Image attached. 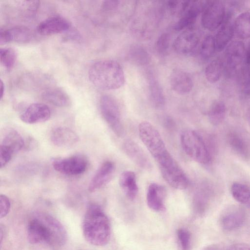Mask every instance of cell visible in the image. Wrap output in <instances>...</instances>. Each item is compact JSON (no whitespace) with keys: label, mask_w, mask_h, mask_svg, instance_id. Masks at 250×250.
Wrapping results in <instances>:
<instances>
[{"label":"cell","mask_w":250,"mask_h":250,"mask_svg":"<svg viewBox=\"0 0 250 250\" xmlns=\"http://www.w3.org/2000/svg\"><path fill=\"white\" fill-rule=\"evenodd\" d=\"M138 130L141 141L158 164L160 171L177 164L167 149L159 132L151 123L141 122Z\"/></svg>","instance_id":"cell-3"},{"label":"cell","mask_w":250,"mask_h":250,"mask_svg":"<svg viewBox=\"0 0 250 250\" xmlns=\"http://www.w3.org/2000/svg\"><path fill=\"white\" fill-rule=\"evenodd\" d=\"M225 16V8L222 1H207L202 11V24L208 30H215L221 26Z\"/></svg>","instance_id":"cell-7"},{"label":"cell","mask_w":250,"mask_h":250,"mask_svg":"<svg viewBox=\"0 0 250 250\" xmlns=\"http://www.w3.org/2000/svg\"><path fill=\"white\" fill-rule=\"evenodd\" d=\"M216 49L214 38L208 35L203 41L200 48V54L205 59L211 58Z\"/></svg>","instance_id":"cell-32"},{"label":"cell","mask_w":250,"mask_h":250,"mask_svg":"<svg viewBox=\"0 0 250 250\" xmlns=\"http://www.w3.org/2000/svg\"><path fill=\"white\" fill-rule=\"evenodd\" d=\"M123 148L127 156L138 167L146 170L152 169V164L144 151L134 141L126 140Z\"/></svg>","instance_id":"cell-11"},{"label":"cell","mask_w":250,"mask_h":250,"mask_svg":"<svg viewBox=\"0 0 250 250\" xmlns=\"http://www.w3.org/2000/svg\"><path fill=\"white\" fill-rule=\"evenodd\" d=\"M226 113L225 104L221 101H215L210 106L208 111V119L212 125H217L224 121Z\"/></svg>","instance_id":"cell-27"},{"label":"cell","mask_w":250,"mask_h":250,"mask_svg":"<svg viewBox=\"0 0 250 250\" xmlns=\"http://www.w3.org/2000/svg\"><path fill=\"white\" fill-rule=\"evenodd\" d=\"M118 0H105L102 4V8L104 11H110L116 10L119 5Z\"/></svg>","instance_id":"cell-36"},{"label":"cell","mask_w":250,"mask_h":250,"mask_svg":"<svg viewBox=\"0 0 250 250\" xmlns=\"http://www.w3.org/2000/svg\"><path fill=\"white\" fill-rule=\"evenodd\" d=\"M128 57L130 61L138 65H145L150 61L147 52L142 47L138 45L132 46L129 50Z\"/></svg>","instance_id":"cell-30"},{"label":"cell","mask_w":250,"mask_h":250,"mask_svg":"<svg viewBox=\"0 0 250 250\" xmlns=\"http://www.w3.org/2000/svg\"><path fill=\"white\" fill-rule=\"evenodd\" d=\"M82 229L86 240L93 245L104 246L110 240L109 221L98 205L91 204L88 206L83 219Z\"/></svg>","instance_id":"cell-1"},{"label":"cell","mask_w":250,"mask_h":250,"mask_svg":"<svg viewBox=\"0 0 250 250\" xmlns=\"http://www.w3.org/2000/svg\"><path fill=\"white\" fill-rule=\"evenodd\" d=\"M4 84L2 82V81L1 80L0 82V99H1L4 95Z\"/></svg>","instance_id":"cell-41"},{"label":"cell","mask_w":250,"mask_h":250,"mask_svg":"<svg viewBox=\"0 0 250 250\" xmlns=\"http://www.w3.org/2000/svg\"><path fill=\"white\" fill-rule=\"evenodd\" d=\"M180 141L184 151L191 159L202 164L209 163V152L204 140L195 131L189 129L183 131Z\"/></svg>","instance_id":"cell-5"},{"label":"cell","mask_w":250,"mask_h":250,"mask_svg":"<svg viewBox=\"0 0 250 250\" xmlns=\"http://www.w3.org/2000/svg\"><path fill=\"white\" fill-rule=\"evenodd\" d=\"M199 41L198 34L192 28H188L177 36L173 42V47L177 53L186 55L195 49Z\"/></svg>","instance_id":"cell-10"},{"label":"cell","mask_w":250,"mask_h":250,"mask_svg":"<svg viewBox=\"0 0 250 250\" xmlns=\"http://www.w3.org/2000/svg\"><path fill=\"white\" fill-rule=\"evenodd\" d=\"M119 183L125 195L130 200H134L138 192L135 173L130 170L124 171L120 175Z\"/></svg>","instance_id":"cell-23"},{"label":"cell","mask_w":250,"mask_h":250,"mask_svg":"<svg viewBox=\"0 0 250 250\" xmlns=\"http://www.w3.org/2000/svg\"><path fill=\"white\" fill-rule=\"evenodd\" d=\"M245 55L244 43L236 41L230 43L225 51L226 67L229 71H235L241 64Z\"/></svg>","instance_id":"cell-13"},{"label":"cell","mask_w":250,"mask_h":250,"mask_svg":"<svg viewBox=\"0 0 250 250\" xmlns=\"http://www.w3.org/2000/svg\"><path fill=\"white\" fill-rule=\"evenodd\" d=\"M242 87L245 93L250 94V69L244 75Z\"/></svg>","instance_id":"cell-37"},{"label":"cell","mask_w":250,"mask_h":250,"mask_svg":"<svg viewBox=\"0 0 250 250\" xmlns=\"http://www.w3.org/2000/svg\"><path fill=\"white\" fill-rule=\"evenodd\" d=\"M87 165L86 158L81 155L56 159L52 161V166L55 170L69 175H77L83 173L86 169Z\"/></svg>","instance_id":"cell-8"},{"label":"cell","mask_w":250,"mask_h":250,"mask_svg":"<svg viewBox=\"0 0 250 250\" xmlns=\"http://www.w3.org/2000/svg\"><path fill=\"white\" fill-rule=\"evenodd\" d=\"M223 68V63L220 59H217L211 61L205 69L207 80L211 83L217 82L221 77Z\"/></svg>","instance_id":"cell-29"},{"label":"cell","mask_w":250,"mask_h":250,"mask_svg":"<svg viewBox=\"0 0 250 250\" xmlns=\"http://www.w3.org/2000/svg\"><path fill=\"white\" fill-rule=\"evenodd\" d=\"M148 83L149 98L152 105L157 109L163 108L165 99L160 83L153 76H150Z\"/></svg>","instance_id":"cell-25"},{"label":"cell","mask_w":250,"mask_h":250,"mask_svg":"<svg viewBox=\"0 0 250 250\" xmlns=\"http://www.w3.org/2000/svg\"><path fill=\"white\" fill-rule=\"evenodd\" d=\"M62 232V226L58 220L49 215L39 214L28 223L27 239L32 244L45 242L53 247Z\"/></svg>","instance_id":"cell-4"},{"label":"cell","mask_w":250,"mask_h":250,"mask_svg":"<svg viewBox=\"0 0 250 250\" xmlns=\"http://www.w3.org/2000/svg\"><path fill=\"white\" fill-rule=\"evenodd\" d=\"M170 84L176 93L184 95L190 92L193 84L191 78L188 73L180 69H175L171 73Z\"/></svg>","instance_id":"cell-17"},{"label":"cell","mask_w":250,"mask_h":250,"mask_svg":"<svg viewBox=\"0 0 250 250\" xmlns=\"http://www.w3.org/2000/svg\"><path fill=\"white\" fill-rule=\"evenodd\" d=\"M49 107L42 103H33L28 106L20 116L21 120L29 124L44 122L50 117Z\"/></svg>","instance_id":"cell-12"},{"label":"cell","mask_w":250,"mask_h":250,"mask_svg":"<svg viewBox=\"0 0 250 250\" xmlns=\"http://www.w3.org/2000/svg\"><path fill=\"white\" fill-rule=\"evenodd\" d=\"M69 27L70 23L65 19L56 16L41 22L37 27V31L42 35H51L67 31Z\"/></svg>","instance_id":"cell-14"},{"label":"cell","mask_w":250,"mask_h":250,"mask_svg":"<svg viewBox=\"0 0 250 250\" xmlns=\"http://www.w3.org/2000/svg\"><path fill=\"white\" fill-rule=\"evenodd\" d=\"M21 135L16 130H11L5 134L0 145V158L4 162H9L14 154L24 146Z\"/></svg>","instance_id":"cell-9"},{"label":"cell","mask_w":250,"mask_h":250,"mask_svg":"<svg viewBox=\"0 0 250 250\" xmlns=\"http://www.w3.org/2000/svg\"><path fill=\"white\" fill-rule=\"evenodd\" d=\"M79 140L77 134L71 129L65 127H59L54 129L51 134L52 143L59 147L70 146Z\"/></svg>","instance_id":"cell-22"},{"label":"cell","mask_w":250,"mask_h":250,"mask_svg":"<svg viewBox=\"0 0 250 250\" xmlns=\"http://www.w3.org/2000/svg\"><path fill=\"white\" fill-rule=\"evenodd\" d=\"M88 78L94 85L104 90L120 88L125 83L122 66L112 60H102L94 63L89 70Z\"/></svg>","instance_id":"cell-2"},{"label":"cell","mask_w":250,"mask_h":250,"mask_svg":"<svg viewBox=\"0 0 250 250\" xmlns=\"http://www.w3.org/2000/svg\"><path fill=\"white\" fill-rule=\"evenodd\" d=\"M42 96L44 100L57 106L66 107L71 103L68 94L59 88L48 89L42 93Z\"/></svg>","instance_id":"cell-24"},{"label":"cell","mask_w":250,"mask_h":250,"mask_svg":"<svg viewBox=\"0 0 250 250\" xmlns=\"http://www.w3.org/2000/svg\"><path fill=\"white\" fill-rule=\"evenodd\" d=\"M166 190L165 188L157 183H151L147 188L146 203L148 207L156 211H161L165 209V198Z\"/></svg>","instance_id":"cell-19"},{"label":"cell","mask_w":250,"mask_h":250,"mask_svg":"<svg viewBox=\"0 0 250 250\" xmlns=\"http://www.w3.org/2000/svg\"><path fill=\"white\" fill-rule=\"evenodd\" d=\"M227 250H250V245L245 243H237L230 246Z\"/></svg>","instance_id":"cell-38"},{"label":"cell","mask_w":250,"mask_h":250,"mask_svg":"<svg viewBox=\"0 0 250 250\" xmlns=\"http://www.w3.org/2000/svg\"><path fill=\"white\" fill-rule=\"evenodd\" d=\"M206 2L197 0L190 1L188 7L175 24L174 29L180 31L194 23L200 12L203 11Z\"/></svg>","instance_id":"cell-16"},{"label":"cell","mask_w":250,"mask_h":250,"mask_svg":"<svg viewBox=\"0 0 250 250\" xmlns=\"http://www.w3.org/2000/svg\"><path fill=\"white\" fill-rule=\"evenodd\" d=\"M202 250H224L221 247L216 244H212L204 247Z\"/></svg>","instance_id":"cell-39"},{"label":"cell","mask_w":250,"mask_h":250,"mask_svg":"<svg viewBox=\"0 0 250 250\" xmlns=\"http://www.w3.org/2000/svg\"><path fill=\"white\" fill-rule=\"evenodd\" d=\"M245 58L247 63L250 65V43H249L246 52H245Z\"/></svg>","instance_id":"cell-40"},{"label":"cell","mask_w":250,"mask_h":250,"mask_svg":"<svg viewBox=\"0 0 250 250\" xmlns=\"http://www.w3.org/2000/svg\"><path fill=\"white\" fill-rule=\"evenodd\" d=\"M170 42L169 35L167 33L162 34L158 39L156 43L157 52L161 55H166L168 51Z\"/></svg>","instance_id":"cell-34"},{"label":"cell","mask_w":250,"mask_h":250,"mask_svg":"<svg viewBox=\"0 0 250 250\" xmlns=\"http://www.w3.org/2000/svg\"><path fill=\"white\" fill-rule=\"evenodd\" d=\"M17 59L16 50L12 48H1L0 50V60L2 65L8 70L14 66Z\"/></svg>","instance_id":"cell-31"},{"label":"cell","mask_w":250,"mask_h":250,"mask_svg":"<svg viewBox=\"0 0 250 250\" xmlns=\"http://www.w3.org/2000/svg\"><path fill=\"white\" fill-rule=\"evenodd\" d=\"M0 243H1L2 241V239L4 237V235L5 234V229L4 228L0 226Z\"/></svg>","instance_id":"cell-42"},{"label":"cell","mask_w":250,"mask_h":250,"mask_svg":"<svg viewBox=\"0 0 250 250\" xmlns=\"http://www.w3.org/2000/svg\"><path fill=\"white\" fill-rule=\"evenodd\" d=\"M245 218V213L242 208L233 207L223 213L220 217V224L223 229L231 231L241 227Z\"/></svg>","instance_id":"cell-15"},{"label":"cell","mask_w":250,"mask_h":250,"mask_svg":"<svg viewBox=\"0 0 250 250\" xmlns=\"http://www.w3.org/2000/svg\"><path fill=\"white\" fill-rule=\"evenodd\" d=\"M176 235L181 250H190L191 239L190 232L185 229L180 228L177 229Z\"/></svg>","instance_id":"cell-33"},{"label":"cell","mask_w":250,"mask_h":250,"mask_svg":"<svg viewBox=\"0 0 250 250\" xmlns=\"http://www.w3.org/2000/svg\"><path fill=\"white\" fill-rule=\"evenodd\" d=\"M234 33L240 39L250 37V13L243 12L235 19L233 22Z\"/></svg>","instance_id":"cell-26"},{"label":"cell","mask_w":250,"mask_h":250,"mask_svg":"<svg viewBox=\"0 0 250 250\" xmlns=\"http://www.w3.org/2000/svg\"><path fill=\"white\" fill-rule=\"evenodd\" d=\"M234 33L233 23L231 14L225 16V19L214 38L216 48L218 51L223 50L229 42Z\"/></svg>","instance_id":"cell-21"},{"label":"cell","mask_w":250,"mask_h":250,"mask_svg":"<svg viewBox=\"0 0 250 250\" xmlns=\"http://www.w3.org/2000/svg\"><path fill=\"white\" fill-rule=\"evenodd\" d=\"M100 108L102 115L112 131L118 136L124 133L118 104L111 96L104 95L100 100Z\"/></svg>","instance_id":"cell-6"},{"label":"cell","mask_w":250,"mask_h":250,"mask_svg":"<svg viewBox=\"0 0 250 250\" xmlns=\"http://www.w3.org/2000/svg\"><path fill=\"white\" fill-rule=\"evenodd\" d=\"M10 202L5 195H0V218L4 217L8 213L10 209Z\"/></svg>","instance_id":"cell-35"},{"label":"cell","mask_w":250,"mask_h":250,"mask_svg":"<svg viewBox=\"0 0 250 250\" xmlns=\"http://www.w3.org/2000/svg\"><path fill=\"white\" fill-rule=\"evenodd\" d=\"M32 37L31 30L27 27L18 26L8 29H0V43L5 44L11 42L24 43L30 41Z\"/></svg>","instance_id":"cell-20"},{"label":"cell","mask_w":250,"mask_h":250,"mask_svg":"<svg viewBox=\"0 0 250 250\" xmlns=\"http://www.w3.org/2000/svg\"><path fill=\"white\" fill-rule=\"evenodd\" d=\"M115 169L112 162L107 161L103 163L91 180L88 190L93 192L105 186L111 179Z\"/></svg>","instance_id":"cell-18"},{"label":"cell","mask_w":250,"mask_h":250,"mask_svg":"<svg viewBox=\"0 0 250 250\" xmlns=\"http://www.w3.org/2000/svg\"><path fill=\"white\" fill-rule=\"evenodd\" d=\"M230 192L233 198L241 204H246L250 201V188L247 185L235 182L232 184Z\"/></svg>","instance_id":"cell-28"}]
</instances>
